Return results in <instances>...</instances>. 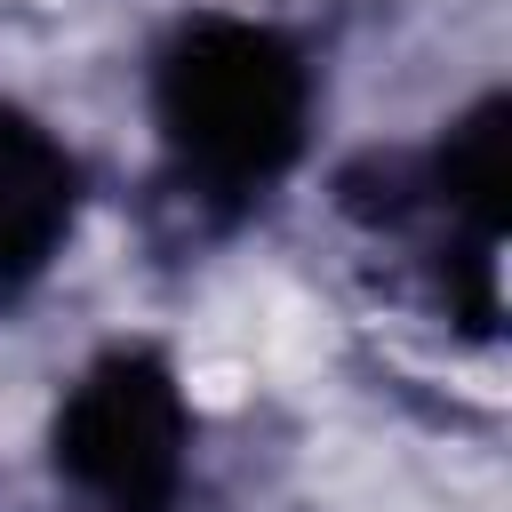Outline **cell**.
<instances>
[{"mask_svg": "<svg viewBox=\"0 0 512 512\" xmlns=\"http://www.w3.org/2000/svg\"><path fill=\"white\" fill-rule=\"evenodd\" d=\"M56 512H184L192 480V408L152 344L96 352L48 424Z\"/></svg>", "mask_w": 512, "mask_h": 512, "instance_id": "cell-2", "label": "cell"}, {"mask_svg": "<svg viewBox=\"0 0 512 512\" xmlns=\"http://www.w3.org/2000/svg\"><path fill=\"white\" fill-rule=\"evenodd\" d=\"M312 56L264 16H184L152 56V128L168 192L200 216L256 208L312 144Z\"/></svg>", "mask_w": 512, "mask_h": 512, "instance_id": "cell-1", "label": "cell"}, {"mask_svg": "<svg viewBox=\"0 0 512 512\" xmlns=\"http://www.w3.org/2000/svg\"><path fill=\"white\" fill-rule=\"evenodd\" d=\"M80 216V160L24 112L0 104V296H24Z\"/></svg>", "mask_w": 512, "mask_h": 512, "instance_id": "cell-3", "label": "cell"}]
</instances>
